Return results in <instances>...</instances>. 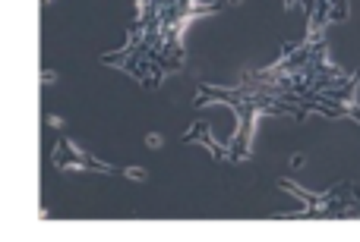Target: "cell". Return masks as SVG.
<instances>
[{
	"instance_id": "1",
	"label": "cell",
	"mask_w": 360,
	"mask_h": 242,
	"mask_svg": "<svg viewBox=\"0 0 360 242\" xmlns=\"http://www.w3.org/2000/svg\"><path fill=\"white\" fill-rule=\"evenodd\" d=\"M354 123H360V117ZM294 195L300 198V205H307L303 217H360V189L351 183L332 186L329 192L294 189Z\"/></svg>"
},
{
	"instance_id": "2",
	"label": "cell",
	"mask_w": 360,
	"mask_h": 242,
	"mask_svg": "<svg viewBox=\"0 0 360 242\" xmlns=\"http://www.w3.org/2000/svg\"><path fill=\"white\" fill-rule=\"evenodd\" d=\"M285 7H303L307 32H332L335 22H345L351 13L348 0H285Z\"/></svg>"
}]
</instances>
